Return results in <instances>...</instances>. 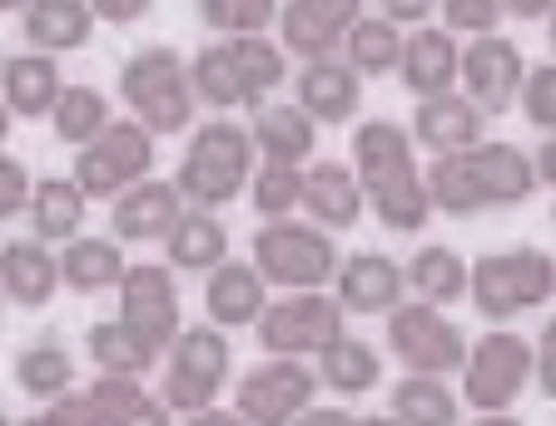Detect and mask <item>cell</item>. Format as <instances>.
I'll use <instances>...</instances> for the list:
<instances>
[{"instance_id":"6da1fadb","label":"cell","mask_w":556,"mask_h":426,"mask_svg":"<svg viewBox=\"0 0 556 426\" xmlns=\"http://www.w3.org/2000/svg\"><path fill=\"white\" fill-rule=\"evenodd\" d=\"M417 139L413 129L393 125V119H368V125L353 129V169L363 179V194H368L372 219L388 233H422L438 214L428 189V169L417 164Z\"/></svg>"},{"instance_id":"d4e9b609","label":"cell","mask_w":556,"mask_h":426,"mask_svg":"<svg viewBox=\"0 0 556 426\" xmlns=\"http://www.w3.org/2000/svg\"><path fill=\"white\" fill-rule=\"evenodd\" d=\"M303 214L313 223H324L328 233L358 229V219L368 214V194H363L358 169H348L338 159H324L303 169Z\"/></svg>"},{"instance_id":"3957f363","label":"cell","mask_w":556,"mask_h":426,"mask_svg":"<svg viewBox=\"0 0 556 426\" xmlns=\"http://www.w3.org/2000/svg\"><path fill=\"white\" fill-rule=\"evenodd\" d=\"M254 169H258L254 129L219 115L194 125L185 154H179V169H174V184L194 208H224L239 194H249Z\"/></svg>"},{"instance_id":"f546056e","label":"cell","mask_w":556,"mask_h":426,"mask_svg":"<svg viewBox=\"0 0 556 426\" xmlns=\"http://www.w3.org/2000/svg\"><path fill=\"white\" fill-rule=\"evenodd\" d=\"M164 254H169V263L179 268V273H199L208 277L214 268L224 263V258H233L229 248V229L219 223V214L214 208H185V219L174 223V233L164 238Z\"/></svg>"},{"instance_id":"4dcf8cb0","label":"cell","mask_w":556,"mask_h":426,"mask_svg":"<svg viewBox=\"0 0 556 426\" xmlns=\"http://www.w3.org/2000/svg\"><path fill=\"white\" fill-rule=\"evenodd\" d=\"M94 198L85 194V184L70 173V179H40L35 184V198L30 208H25V219H30V233L35 238H46V243H70V238H80L85 229V214H90Z\"/></svg>"},{"instance_id":"d6986e66","label":"cell","mask_w":556,"mask_h":426,"mask_svg":"<svg viewBox=\"0 0 556 426\" xmlns=\"http://www.w3.org/2000/svg\"><path fill=\"white\" fill-rule=\"evenodd\" d=\"M333 293L343 298L348 318H388L393 308H403L413 298L407 288V268L393 263L388 254H353L343 258L333 277Z\"/></svg>"},{"instance_id":"7402d4cb","label":"cell","mask_w":556,"mask_h":426,"mask_svg":"<svg viewBox=\"0 0 556 426\" xmlns=\"http://www.w3.org/2000/svg\"><path fill=\"white\" fill-rule=\"evenodd\" d=\"M293 100L318 125H353V115L363 109V75L343 55L303 60V69L293 75Z\"/></svg>"},{"instance_id":"bcb514c9","label":"cell","mask_w":556,"mask_h":426,"mask_svg":"<svg viewBox=\"0 0 556 426\" xmlns=\"http://www.w3.org/2000/svg\"><path fill=\"white\" fill-rule=\"evenodd\" d=\"M442 0H378V11L397 25H428Z\"/></svg>"},{"instance_id":"603a6c76","label":"cell","mask_w":556,"mask_h":426,"mask_svg":"<svg viewBox=\"0 0 556 426\" xmlns=\"http://www.w3.org/2000/svg\"><path fill=\"white\" fill-rule=\"evenodd\" d=\"M0 283L15 308H50L55 293L65 288V263L46 238H5L0 243Z\"/></svg>"},{"instance_id":"484cf974","label":"cell","mask_w":556,"mask_h":426,"mask_svg":"<svg viewBox=\"0 0 556 426\" xmlns=\"http://www.w3.org/2000/svg\"><path fill=\"white\" fill-rule=\"evenodd\" d=\"M249 129H254L258 159L274 164H308L318 144V119L299 100H264L258 109H249Z\"/></svg>"},{"instance_id":"7bdbcfd3","label":"cell","mask_w":556,"mask_h":426,"mask_svg":"<svg viewBox=\"0 0 556 426\" xmlns=\"http://www.w3.org/2000/svg\"><path fill=\"white\" fill-rule=\"evenodd\" d=\"M30 198H35V179H30V169L21 164V154H0V219L11 223V219H21L25 208H30Z\"/></svg>"},{"instance_id":"4fadbf2b","label":"cell","mask_w":556,"mask_h":426,"mask_svg":"<svg viewBox=\"0 0 556 426\" xmlns=\"http://www.w3.org/2000/svg\"><path fill=\"white\" fill-rule=\"evenodd\" d=\"M318 367L308 358H268L249 367L233 387V406L249 426H293L318 402Z\"/></svg>"},{"instance_id":"60d3db41","label":"cell","mask_w":556,"mask_h":426,"mask_svg":"<svg viewBox=\"0 0 556 426\" xmlns=\"http://www.w3.org/2000/svg\"><path fill=\"white\" fill-rule=\"evenodd\" d=\"M442 25L463 40H477V35H492L502 30L507 21V0H442Z\"/></svg>"},{"instance_id":"9a60e30c","label":"cell","mask_w":556,"mask_h":426,"mask_svg":"<svg viewBox=\"0 0 556 426\" xmlns=\"http://www.w3.org/2000/svg\"><path fill=\"white\" fill-rule=\"evenodd\" d=\"M179 268L174 263H129L125 283L115 288L119 318L135 323L160 352H169V343L185 333V302H179Z\"/></svg>"},{"instance_id":"d6a6232c","label":"cell","mask_w":556,"mask_h":426,"mask_svg":"<svg viewBox=\"0 0 556 426\" xmlns=\"http://www.w3.org/2000/svg\"><path fill=\"white\" fill-rule=\"evenodd\" d=\"M313 367H318V377H324V387L333 397H368L382 387V352L372 343H363V337L343 333L338 343H328L318 358H313Z\"/></svg>"},{"instance_id":"30bf717a","label":"cell","mask_w":556,"mask_h":426,"mask_svg":"<svg viewBox=\"0 0 556 426\" xmlns=\"http://www.w3.org/2000/svg\"><path fill=\"white\" fill-rule=\"evenodd\" d=\"M164 422H174L164 397L150 392L144 377H129V372H100L90 387H80V392L70 387L40 416V426H164Z\"/></svg>"},{"instance_id":"e0dca14e","label":"cell","mask_w":556,"mask_h":426,"mask_svg":"<svg viewBox=\"0 0 556 426\" xmlns=\"http://www.w3.org/2000/svg\"><path fill=\"white\" fill-rule=\"evenodd\" d=\"M413 139L417 150L442 159V154H463L472 144H482V129H486V109L472 100L467 90H447V94H428V100H417L413 109Z\"/></svg>"},{"instance_id":"f6af8a7d","label":"cell","mask_w":556,"mask_h":426,"mask_svg":"<svg viewBox=\"0 0 556 426\" xmlns=\"http://www.w3.org/2000/svg\"><path fill=\"white\" fill-rule=\"evenodd\" d=\"M90 11L100 15V25H139L154 11V0H90Z\"/></svg>"},{"instance_id":"2e32d148","label":"cell","mask_w":556,"mask_h":426,"mask_svg":"<svg viewBox=\"0 0 556 426\" xmlns=\"http://www.w3.org/2000/svg\"><path fill=\"white\" fill-rule=\"evenodd\" d=\"M358 21H363V0H283L278 40L299 60L343 55V40Z\"/></svg>"},{"instance_id":"8d00e7d4","label":"cell","mask_w":556,"mask_h":426,"mask_svg":"<svg viewBox=\"0 0 556 426\" xmlns=\"http://www.w3.org/2000/svg\"><path fill=\"white\" fill-rule=\"evenodd\" d=\"M194 90H199V104H208L214 115H233V109H254L249 104V90H243L239 80V69H233V55L229 46H224V35L219 40H208L204 50H199L194 60Z\"/></svg>"},{"instance_id":"83f0119b","label":"cell","mask_w":556,"mask_h":426,"mask_svg":"<svg viewBox=\"0 0 556 426\" xmlns=\"http://www.w3.org/2000/svg\"><path fill=\"white\" fill-rule=\"evenodd\" d=\"M403 268H407V288H413V298H422V302L452 308V302L472 298V263H467L452 243H422Z\"/></svg>"},{"instance_id":"7a4b0ae2","label":"cell","mask_w":556,"mask_h":426,"mask_svg":"<svg viewBox=\"0 0 556 426\" xmlns=\"http://www.w3.org/2000/svg\"><path fill=\"white\" fill-rule=\"evenodd\" d=\"M428 189L438 214L477 219L492 208H521L542 189V173H536V154H521L517 144H502V139H482L463 154L432 159Z\"/></svg>"},{"instance_id":"b9f144b4","label":"cell","mask_w":556,"mask_h":426,"mask_svg":"<svg viewBox=\"0 0 556 426\" xmlns=\"http://www.w3.org/2000/svg\"><path fill=\"white\" fill-rule=\"evenodd\" d=\"M521 115H527V125H532V129L556 134V60L532 65L527 90H521Z\"/></svg>"},{"instance_id":"1f68e13d","label":"cell","mask_w":556,"mask_h":426,"mask_svg":"<svg viewBox=\"0 0 556 426\" xmlns=\"http://www.w3.org/2000/svg\"><path fill=\"white\" fill-rule=\"evenodd\" d=\"M463 397L447 387L438 372H403L388 392V416L403 426H457L463 422Z\"/></svg>"},{"instance_id":"836d02e7","label":"cell","mask_w":556,"mask_h":426,"mask_svg":"<svg viewBox=\"0 0 556 426\" xmlns=\"http://www.w3.org/2000/svg\"><path fill=\"white\" fill-rule=\"evenodd\" d=\"M85 358H90L100 372H129V377H144L164 352L139 333L135 323H125V318H104V323H94L90 333H85Z\"/></svg>"},{"instance_id":"e575fe53","label":"cell","mask_w":556,"mask_h":426,"mask_svg":"<svg viewBox=\"0 0 556 426\" xmlns=\"http://www.w3.org/2000/svg\"><path fill=\"white\" fill-rule=\"evenodd\" d=\"M403 46H407V35L397 21H388V15H363L343 40V60L358 69L363 80H382V75H393V69L403 65Z\"/></svg>"},{"instance_id":"4316f807","label":"cell","mask_w":556,"mask_h":426,"mask_svg":"<svg viewBox=\"0 0 556 426\" xmlns=\"http://www.w3.org/2000/svg\"><path fill=\"white\" fill-rule=\"evenodd\" d=\"M100 15L90 11V0H30L21 11L25 46L50 50V55H70V50L90 46Z\"/></svg>"},{"instance_id":"c3c4849f","label":"cell","mask_w":556,"mask_h":426,"mask_svg":"<svg viewBox=\"0 0 556 426\" xmlns=\"http://www.w3.org/2000/svg\"><path fill=\"white\" fill-rule=\"evenodd\" d=\"M552 11H556V0H507L511 21H546Z\"/></svg>"},{"instance_id":"cb8c5ba5","label":"cell","mask_w":556,"mask_h":426,"mask_svg":"<svg viewBox=\"0 0 556 426\" xmlns=\"http://www.w3.org/2000/svg\"><path fill=\"white\" fill-rule=\"evenodd\" d=\"M268 283L264 273H258V263L249 258H224L214 273L204 277V312H208V323H219L229 327V333H239V327H254L258 318H264V308L274 298H268Z\"/></svg>"},{"instance_id":"74e56055","label":"cell","mask_w":556,"mask_h":426,"mask_svg":"<svg viewBox=\"0 0 556 426\" xmlns=\"http://www.w3.org/2000/svg\"><path fill=\"white\" fill-rule=\"evenodd\" d=\"M15 382L30 402H60L75 387V358L65 343H35L15 358Z\"/></svg>"},{"instance_id":"ab89813d","label":"cell","mask_w":556,"mask_h":426,"mask_svg":"<svg viewBox=\"0 0 556 426\" xmlns=\"http://www.w3.org/2000/svg\"><path fill=\"white\" fill-rule=\"evenodd\" d=\"M194 11L214 35H264L278 25L283 0H194Z\"/></svg>"},{"instance_id":"8fae6325","label":"cell","mask_w":556,"mask_h":426,"mask_svg":"<svg viewBox=\"0 0 556 426\" xmlns=\"http://www.w3.org/2000/svg\"><path fill=\"white\" fill-rule=\"evenodd\" d=\"M382 343L403 362V372H438V377H452L463 372L467 362V333L447 318V308L438 302H422V298H407L403 308H393L382 318Z\"/></svg>"},{"instance_id":"f35d334b","label":"cell","mask_w":556,"mask_h":426,"mask_svg":"<svg viewBox=\"0 0 556 426\" xmlns=\"http://www.w3.org/2000/svg\"><path fill=\"white\" fill-rule=\"evenodd\" d=\"M303 169H308V164L258 159L254 179H249V204H254L258 219H289V214H303Z\"/></svg>"},{"instance_id":"d590c367","label":"cell","mask_w":556,"mask_h":426,"mask_svg":"<svg viewBox=\"0 0 556 426\" xmlns=\"http://www.w3.org/2000/svg\"><path fill=\"white\" fill-rule=\"evenodd\" d=\"M110 119H115V104H110V94L100 85H65L60 104L50 109V129H55L65 150H85Z\"/></svg>"},{"instance_id":"44dd1931","label":"cell","mask_w":556,"mask_h":426,"mask_svg":"<svg viewBox=\"0 0 556 426\" xmlns=\"http://www.w3.org/2000/svg\"><path fill=\"white\" fill-rule=\"evenodd\" d=\"M397 80L413 100H428V94H447L463 90V46L447 25H413L403 46V65H397Z\"/></svg>"},{"instance_id":"ee69618b","label":"cell","mask_w":556,"mask_h":426,"mask_svg":"<svg viewBox=\"0 0 556 426\" xmlns=\"http://www.w3.org/2000/svg\"><path fill=\"white\" fill-rule=\"evenodd\" d=\"M536 387L546 402H556V318L536 333Z\"/></svg>"},{"instance_id":"8992f818","label":"cell","mask_w":556,"mask_h":426,"mask_svg":"<svg viewBox=\"0 0 556 426\" xmlns=\"http://www.w3.org/2000/svg\"><path fill=\"white\" fill-rule=\"evenodd\" d=\"M249 258L258 263V273L274 283V288H333L343 254H338L333 233L324 223L303 219H264L249 243Z\"/></svg>"},{"instance_id":"9c48e42d","label":"cell","mask_w":556,"mask_h":426,"mask_svg":"<svg viewBox=\"0 0 556 426\" xmlns=\"http://www.w3.org/2000/svg\"><path fill=\"white\" fill-rule=\"evenodd\" d=\"M348 333V308L328 288H289L264 308L254 323V337L264 358H318L328 343Z\"/></svg>"},{"instance_id":"7c38bea8","label":"cell","mask_w":556,"mask_h":426,"mask_svg":"<svg viewBox=\"0 0 556 426\" xmlns=\"http://www.w3.org/2000/svg\"><path fill=\"white\" fill-rule=\"evenodd\" d=\"M154 129H144L135 115L110 119L100 134L75 150V179L85 184V194L100 198V204H115L129 184L150 179L154 169Z\"/></svg>"},{"instance_id":"5b68a950","label":"cell","mask_w":556,"mask_h":426,"mask_svg":"<svg viewBox=\"0 0 556 426\" xmlns=\"http://www.w3.org/2000/svg\"><path fill=\"white\" fill-rule=\"evenodd\" d=\"M556 302V258L536 243H517L472 263V308L482 323H517Z\"/></svg>"},{"instance_id":"ba28073f","label":"cell","mask_w":556,"mask_h":426,"mask_svg":"<svg viewBox=\"0 0 556 426\" xmlns=\"http://www.w3.org/2000/svg\"><path fill=\"white\" fill-rule=\"evenodd\" d=\"M463 402L477 416L486 412H511L521 402V392L536 382V343H527L521 333H511L507 323H492L472 343L463 362Z\"/></svg>"},{"instance_id":"816d5d0a","label":"cell","mask_w":556,"mask_h":426,"mask_svg":"<svg viewBox=\"0 0 556 426\" xmlns=\"http://www.w3.org/2000/svg\"><path fill=\"white\" fill-rule=\"evenodd\" d=\"M552 223H556V198H552Z\"/></svg>"},{"instance_id":"5bb4252c","label":"cell","mask_w":556,"mask_h":426,"mask_svg":"<svg viewBox=\"0 0 556 426\" xmlns=\"http://www.w3.org/2000/svg\"><path fill=\"white\" fill-rule=\"evenodd\" d=\"M527 75H532V65H527L521 46H511L507 35L492 30V35H477V40L463 46V90L482 104L486 119L521 109Z\"/></svg>"},{"instance_id":"f907efd6","label":"cell","mask_w":556,"mask_h":426,"mask_svg":"<svg viewBox=\"0 0 556 426\" xmlns=\"http://www.w3.org/2000/svg\"><path fill=\"white\" fill-rule=\"evenodd\" d=\"M30 0H0V11H25Z\"/></svg>"},{"instance_id":"277c9868","label":"cell","mask_w":556,"mask_h":426,"mask_svg":"<svg viewBox=\"0 0 556 426\" xmlns=\"http://www.w3.org/2000/svg\"><path fill=\"white\" fill-rule=\"evenodd\" d=\"M125 109L139 119L144 129H154L160 139H174L194 129V65L174 46H139L135 55L119 65L115 80Z\"/></svg>"},{"instance_id":"681fc988","label":"cell","mask_w":556,"mask_h":426,"mask_svg":"<svg viewBox=\"0 0 556 426\" xmlns=\"http://www.w3.org/2000/svg\"><path fill=\"white\" fill-rule=\"evenodd\" d=\"M546 46H552V60H556V11L546 15Z\"/></svg>"},{"instance_id":"f1b7e54d","label":"cell","mask_w":556,"mask_h":426,"mask_svg":"<svg viewBox=\"0 0 556 426\" xmlns=\"http://www.w3.org/2000/svg\"><path fill=\"white\" fill-rule=\"evenodd\" d=\"M60 263H65V293H75V298H94V293L119 288L129 273L119 238H94V233L60 243Z\"/></svg>"},{"instance_id":"ac0fdd59","label":"cell","mask_w":556,"mask_h":426,"mask_svg":"<svg viewBox=\"0 0 556 426\" xmlns=\"http://www.w3.org/2000/svg\"><path fill=\"white\" fill-rule=\"evenodd\" d=\"M189 198L179 194L174 179H139L110 204V233L119 243H164L174 233V223L185 219Z\"/></svg>"},{"instance_id":"52a82bcc","label":"cell","mask_w":556,"mask_h":426,"mask_svg":"<svg viewBox=\"0 0 556 426\" xmlns=\"http://www.w3.org/2000/svg\"><path fill=\"white\" fill-rule=\"evenodd\" d=\"M233 377V347H229V327L204 323V327H185L164 352V377H160V397L174 416H194L204 406H219L224 387Z\"/></svg>"},{"instance_id":"7dc6e473","label":"cell","mask_w":556,"mask_h":426,"mask_svg":"<svg viewBox=\"0 0 556 426\" xmlns=\"http://www.w3.org/2000/svg\"><path fill=\"white\" fill-rule=\"evenodd\" d=\"M536 173H542V189H556V134H542L536 144Z\"/></svg>"},{"instance_id":"ffe728a7","label":"cell","mask_w":556,"mask_h":426,"mask_svg":"<svg viewBox=\"0 0 556 426\" xmlns=\"http://www.w3.org/2000/svg\"><path fill=\"white\" fill-rule=\"evenodd\" d=\"M65 94L60 55L50 50H21L0 65V115L5 119H50V109Z\"/></svg>"}]
</instances>
